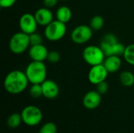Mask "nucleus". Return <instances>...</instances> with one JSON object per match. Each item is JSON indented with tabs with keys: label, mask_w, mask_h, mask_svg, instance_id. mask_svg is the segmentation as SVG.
I'll return each instance as SVG.
<instances>
[{
	"label": "nucleus",
	"mask_w": 134,
	"mask_h": 133,
	"mask_svg": "<svg viewBox=\"0 0 134 133\" xmlns=\"http://www.w3.org/2000/svg\"><path fill=\"white\" fill-rule=\"evenodd\" d=\"M24 72L31 84H42L46 80L47 68L44 62L31 60Z\"/></svg>",
	"instance_id": "obj_2"
},
{
	"label": "nucleus",
	"mask_w": 134,
	"mask_h": 133,
	"mask_svg": "<svg viewBox=\"0 0 134 133\" xmlns=\"http://www.w3.org/2000/svg\"><path fill=\"white\" fill-rule=\"evenodd\" d=\"M108 73L117 72L122 66V60L119 56H106L103 63Z\"/></svg>",
	"instance_id": "obj_14"
},
{
	"label": "nucleus",
	"mask_w": 134,
	"mask_h": 133,
	"mask_svg": "<svg viewBox=\"0 0 134 133\" xmlns=\"http://www.w3.org/2000/svg\"><path fill=\"white\" fill-rule=\"evenodd\" d=\"M93 30L86 24H80L75 27L71 33L72 42L78 45H82L89 41L93 37Z\"/></svg>",
	"instance_id": "obj_7"
},
{
	"label": "nucleus",
	"mask_w": 134,
	"mask_h": 133,
	"mask_svg": "<svg viewBox=\"0 0 134 133\" xmlns=\"http://www.w3.org/2000/svg\"><path fill=\"white\" fill-rule=\"evenodd\" d=\"M101 94L97 90H91L86 92L82 99L83 106L88 110H94L97 108L101 103Z\"/></svg>",
	"instance_id": "obj_10"
},
{
	"label": "nucleus",
	"mask_w": 134,
	"mask_h": 133,
	"mask_svg": "<svg viewBox=\"0 0 134 133\" xmlns=\"http://www.w3.org/2000/svg\"><path fill=\"white\" fill-rule=\"evenodd\" d=\"M108 89H109V86L106 81L102 82L99 83L98 85H97V91L101 95L107 93L108 91Z\"/></svg>",
	"instance_id": "obj_25"
},
{
	"label": "nucleus",
	"mask_w": 134,
	"mask_h": 133,
	"mask_svg": "<svg viewBox=\"0 0 134 133\" xmlns=\"http://www.w3.org/2000/svg\"><path fill=\"white\" fill-rule=\"evenodd\" d=\"M38 26V24L35 16L30 13H24L19 20V27L20 31L29 35L36 32Z\"/></svg>",
	"instance_id": "obj_8"
},
{
	"label": "nucleus",
	"mask_w": 134,
	"mask_h": 133,
	"mask_svg": "<svg viewBox=\"0 0 134 133\" xmlns=\"http://www.w3.org/2000/svg\"><path fill=\"white\" fill-rule=\"evenodd\" d=\"M60 59V55L57 51L53 50L49 52L48 53V56H47V60L51 63H57V62H59Z\"/></svg>",
	"instance_id": "obj_24"
},
{
	"label": "nucleus",
	"mask_w": 134,
	"mask_h": 133,
	"mask_svg": "<svg viewBox=\"0 0 134 133\" xmlns=\"http://www.w3.org/2000/svg\"><path fill=\"white\" fill-rule=\"evenodd\" d=\"M108 75V71L103 63L92 66L88 73V80L93 85H98L99 83L106 81Z\"/></svg>",
	"instance_id": "obj_9"
},
{
	"label": "nucleus",
	"mask_w": 134,
	"mask_h": 133,
	"mask_svg": "<svg viewBox=\"0 0 134 133\" xmlns=\"http://www.w3.org/2000/svg\"><path fill=\"white\" fill-rule=\"evenodd\" d=\"M30 36V42H31V45H39V44H42L43 42V38L42 36L37 33L35 32L29 35Z\"/></svg>",
	"instance_id": "obj_23"
},
{
	"label": "nucleus",
	"mask_w": 134,
	"mask_h": 133,
	"mask_svg": "<svg viewBox=\"0 0 134 133\" xmlns=\"http://www.w3.org/2000/svg\"><path fill=\"white\" fill-rule=\"evenodd\" d=\"M35 20L39 26L46 27L52 21H53V13L50 9L42 7L38 9L34 14Z\"/></svg>",
	"instance_id": "obj_13"
},
{
	"label": "nucleus",
	"mask_w": 134,
	"mask_h": 133,
	"mask_svg": "<svg viewBox=\"0 0 134 133\" xmlns=\"http://www.w3.org/2000/svg\"><path fill=\"white\" fill-rule=\"evenodd\" d=\"M56 17L57 20L67 24L69 22L72 17V12L71 9L67 5H61L60 6L56 12Z\"/></svg>",
	"instance_id": "obj_16"
},
{
	"label": "nucleus",
	"mask_w": 134,
	"mask_h": 133,
	"mask_svg": "<svg viewBox=\"0 0 134 133\" xmlns=\"http://www.w3.org/2000/svg\"><path fill=\"white\" fill-rule=\"evenodd\" d=\"M41 85L42 89V96L49 100H53L58 96L60 89L55 81L46 79Z\"/></svg>",
	"instance_id": "obj_12"
},
{
	"label": "nucleus",
	"mask_w": 134,
	"mask_h": 133,
	"mask_svg": "<svg viewBox=\"0 0 134 133\" xmlns=\"http://www.w3.org/2000/svg\"><path fill=\"white\" fill-rule=\"evenodd\" d=\"M29 94L33 98H39L42 96V89L41 84H31L29 89Z\"/></svg>",
	"instance_id": "obj_22"
},
{
	"label": "nucleus",
	"mask_w": 134,
	"mask_h": 133,
	"mask_svg": "<svg viewBox=\"0 0 134 133\" xmlns=\"http://www.w3.org/2000/svg\"><path fill=\"white\" fill-rule=\"evenodd\" d=\"M58 0H43L44 6L49 9H52L57 5Z\"/></svg>",
	"instance_id": "obj_27"
},
{
	"label": "nucleus",
	"mask_w": 134,
	"mask_h": 133,
	"mask_svg": "<svg viewBox=\"0 0 134 133\" xmlns=\"http://www.w3.org/2000/svg\"><path fill=\"white\" fill-rule=\"evenodd\" d=\"M49 50L43 44L31 45L28 49V56L33 61L44 62L47 60Z\"/></svg>",
	"instance_id": "obj_11"
},
{
	"label": "nucleus",
	"mask_w": 134,
	"mask_h": 133,
	"mask_svg": "<svg viewBox=\"0 0 134 133\" xmlns=\"http://www.w3.org/2000/svg\"><path fill=\"white\" fill-rule=\"evenodd\" d=\"M38 133H57V126L52 122H46L39 129Z\"/></svg>",
	"instance_id": "obj_21"
},
{
	"label": "nucleus",
	"mask_w": 134,
	"mask_h": 133,
	"mask_svg": "<svg viewBox=\"0 0 134 133\" xmlns=\"http://www.w3.org/2000/svg\"><path fill=\"white\" fill-rule=\"evenodd\" d=\"M119 81L121 84L126 87H131L134 85V74L129 71L121 72L119 75Z\"/></svg>",
	"instance_id": "obj_17"
},
{
	"label": "nucleus",
	"mask_w": 134,
	"mask_h": 133,
	"mask_svg": "<svg viewBox=\"0 0 134 133\" xmlns=\"http://www.w3.org/2000/svg\"><path fill=\"white\" fill-rule=\"evenodd\" d=\"M104 25V20L101 16L97 15L90 20V26L93 31H99L103 28Z\"/></svg>",
	"instance_id": "obj_20"
},
{
	"label": "nucleus",
	"mask_w": 134,
	"mask_h": 133,
	"mask_svg": "<svg viewBox=\"0 0 134 133\" xmlns=\"http://www.w3.org/2000/svg\"><path fill=\"white\" fill-rule=\"evenodd\" d=\"M122 56L127 63L131 66H134V43L126 46V49Z\"/></svg>",
	"instance_id": "obj_19"
},
{
	"label": "nucleus",
	"mask_w": 134,
	"mask_h": 133,
	"mask_svg": "<svg viewBox=\"0 0 134 133\" xmlns=\"http://www.w3.org/2000/svg\"><path fill=\"white\" fill-rule=\"evenodd\" d=\"M29 83L25 72L20 70H13L5 77L3 86L7 92L17 95L23 92Z\"/></svg>",
	"instance_id": "obj_1"
},
{
	"label": "nucleus",
	"mask_w": 134,
	"mask_h": 133,
	"mask_svg": "<svg viewBox=\"0 0 134 133\" xmlns=\"http://www.w3.org/2000/svg\"><path fill=\"white\" fill-rule=\"evenodd\" d=\"M106 55L100 46L97 45H87L82 51V58L89 65L95 66L104 63Z\"/></svg>",
	"instance_id": "obj_4"
},
{
	"label": "nucleus",
	"mask_w": 134,
	"mask_h": 133,
	"mask_svg": "<svg viewBox=\"0 0 134 133\" xmlns=\"http://www.w3.org/2000/svg\"><path fill=\"white\" fill-rule=\"evenodd\" d=\"M16 0H0V6L2 8H10L12 7Z\"/></svg>",
	"instance_id": "obj_26"
},
{
	"label": "nucleus",
	"mask_w": 134,
	"mask_h": 133,
	"mask_svg": "<svg viewBox=\"0 0 134 133\" xmlns=\"http://www.w3.org/2000/svg\"><path fill=\"white\" fill-rule=\"evenodd\" d=\"M61 1H67V0H61Z\"/></svg>",
	"instance_id": "obj_28"
},
{
	"label": "nucleus",
	"mask_w": 134,
	"mask_h": 133,
	"mask_svg": "<svg viewBox=\"0 0 134 133\" xmlns=\"http://www.w3.org/2000/svg\"><path fill=\"white\" fill-rule=\"evenodd\" d=\"M31 46L30 36L22 31H19L12 35L9 42V48L11 53L19 55L24 53Z\"/></svg>",
	"instance_id": "obj_3"
},
{
	"label": "nucleus",
	"mask_w": 134,
	"mask_h": 133,
	"mask_svg": "<svg viewBox=\"0 0 134 133\" xmlns=\"http://www.w3.org/2000/svg\"><path fill=\"white\" fill-rule=\"evenodd\" d=\"M133 89H134V85H133Z\"/></svg>",
	"instance_id": "obj_29"
},
{
	"label": "nucleus",
	"mask_w": 134,
	"mask_h": 133,
	"mask_svg": "<svg viewBox=\"0 0 134 133\" xmlns=\"http://www.w3.org/2000/svg\"><path fill=\"white\" fill-rule=\"evenodd\" d=\"M23 123L30 127H34L41 123L42 120V112L41 109L34 105H29L25 107L21 113Z\"/></svg>",
	"instance_id": "obj_6"
},
{
	"label": "nucleus",
	"mask_w": 134,
	"mask_h": 133,
	"mask_svg": "<svg viewBox=\"0 0 134 133\" xmlns=\"http://www.w3.org/2000/svg\"><path fill=\"white\" fill-rule=\"evenodd\" d=\"M115 133H119V132H115Z\"/></svg>",
	"instance_id": "obj_30"
},
{
	"label": "nucleus",
	"mask_w": 134,
	"mask_h": 133,
	"mask_svg": "<svg viewBox=\"0 0 134 133\" xmlns=\"http://www.w3.org/2000/svg\"><path fill=\"white\" fill-rule=\"evenodd\" d=\"M119 41H118V38L117 37L111 34V33H108V34H106L101 39L100 41V48L103 49V51L104 52L106 56L108 54L110 49H111V47L115 44L117 43Z\"/></svg>",
	"instance_id": "obj_15"
},
{
	"label": "nucleus",
	"mask_w": 134,
	"mask_h": 133,
	"mask_svg": "<svg viewBox=\"0 0 134 133\" xmlns=\"http://www.w3.org/2000/svg\"><path fill=\"white\" fill-rule=\"evenodd\" d=\"M66 24L55 20L45 27L44 34L47 40L50 42H57L61 40L66 34Z\"/></svg>",
	"instance_id": "obj_5"
},
{
	"label": "nucleus",
	"mask_w": 134,
	"mask_h": 133,
	"mask_svg": "<svg viewBox=\"0 0 134 133\" xmlns=\"http://www.w3.org/2000/svg\"><path fill=\"white\" fill-rule=\"evenodd\" d=\"M22 122H23L22 117H21V114L19 113L11 114L6 120V124H7L8 127L10 129L18 128L21 125Z\"/></svg>",
	"instance_id": "obj_18"
}]
</instances>
